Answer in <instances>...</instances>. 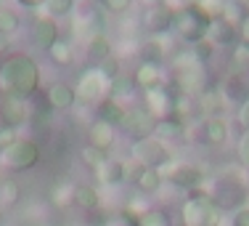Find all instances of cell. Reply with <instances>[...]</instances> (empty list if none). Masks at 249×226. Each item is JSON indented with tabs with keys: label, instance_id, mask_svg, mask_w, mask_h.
Returning a JSON list of instances; mask_svg holds the SVG:
<instances>
[{
	"label": "cell",
	"instance_id": "ac0fdd59",
	"mask_svg": "<svg viewBox=\"0 0 249 226\" xmlns=\"http://www.w3.org/2000/svg\"><path fill=\"white\" fill-rule=\"evenodd\" d=\"M133 186L138 194H143V197H151V194H157L159 189L164 186V173L157 168H138L133 173Z\"/></svg>",
	"mask_w": 249,
	"mask_h": 226
},
{
	"label": "cell",
	"instance_id": "6da1fadb",
	"mask_svg": "<svg viewBox=\"0 0 249 226\" xmlns=\"http://www.w3.org/2000/svg\"><path fill=\"white\" fill-rule=\"evenodd\" d=\"M40 88V67L27 53H14L0 67V91L3 96L29 99Z\"/></svg>",
	"mask_w": 249,
	"mask_h": 226
},
{
	"label": "cell",
	"instance_id": "836d02e7",
	"mask_svg": "<svg viewBox=\"0 0 249 226\" xmlns=\"http://www.w3.org/2000/svg\"><path fill=\"white\" fill-rule=\"evenodd\" d=\"M45 11H48L51 19H58V16H69L74 11V0H45Z\"/></svg>",
	"mask_w": 249,
	"mask_h": 226
},
{
	"label": "cell",
	"instance_id": "30bf717a",
	"mask_svg": "<svg viewBox=\"0 0 249 226\" xmlns=\"http://www.w3.org/2000/svg\"><path fill=\"white\" fill-rule=\"evenodd\" d=\"M164 181H170L178 189H186V192H196V189H201V184L207 181V173L199 165L180 163V165H173L170 170H164Z\"/></svg>",
	"mask_w": 249,
	"mask_h": 226
},
{
	"label": "cell",
	"instance_id": "f6af8a7d",
	"mask_svg": "<svg viewBox=\"0 0 249 226\" xmlns=\"http://www.w3.org/2000/svg\"><path fill=\"white\" fill-rule=\"evenodd\" d=\"M231 226H249V205L233 210V216H231Z\"/></svg>",
	"mask_w": 249,
	"mask_h": 226
},
{
	"label": "cell",
	"instance_id": "db71d44e",
	"mask_svg": "<svg viewBox=\"0 0 249 226\" xmlns=\"http://www.w3.org/2000/svg\"><path fill=\"white\" fill-rule=\"evenodd\" d=\"M74 3H77V0H74Z\"/></svg>",
	"mask_w": 249,
	"mask_h": 226
},
{
	"label": "cell",
	"instance_id": "f35d334b",
	"mask_svg": "<svg viewBox=\"0 0 249 226\" xmlns=\"http://www.w3.org/2000/svg\"><path fill=\"white\" fill-rule=\"evenodd\" d=\"M98 5L104 11H111V14H124L133 5V0H98Z\"/></svg>",
	"mask_w": 249,
	"mask_h": 226
},
{
	"label": "cell",
	"instance_id": "ffe728a7",
	"mask_svg": "<svg viewBox=\"0 0 249 226\" xmlns=\"http://www.w3.org/2000/svg\"><path fill=\"white\" fill-rule=\"evenodd\" d=\"M45 99H48V104L53 106V109H58V112H67V109H72V106L77 104V91L69 82H64V80H56V82H51V88H48V93H45Z\"/></svg>",
	"mask_w": 249,
	"mask_h": 226
},
{
	"label": "cell",
	"instance_id": "f907efd6",
	"mask_svg": "<svg viewBox=\"0 0 249 226\" xmlns=\"http://www.w3.org/2000/svg\"><path fill=\"white\" fill-rule=\"evenodd\" d=\"M141 3H146V5H151V8H154V5H162L164 0H141Z\"/></svg>",
	"mask_w": 249,
	"mask_h": 226
},
{
	"label": "cell",
	"instance_id": "816d5d0a",
	"mask_svg": "<svg viewBox=\"0 0 249 226\" xmlns=\"http://www.w3.org/2000/svg\"><path fill=\"white\" fill-rule=\"evenodd\" d=\"M239 3H241V5H244V8L249 11V0H239Z\"/></svg>",
	"mask_w": 249,
	"mask_h": 226
},
{
	"label": "cell",
	"instance_id": "4fadbf2b",
	"mask_svg": "<svg viewBox=\"0 0 249 226\" xmlns=\"http://www.w3.org/2000/svg\"><path fill=\"white\" fill-rule=\"evenodd\" d=\"M207 40H210L212 45H236L239 43V29L231 19H225V16H215V19L210 21V27H207Z\"/></svg>",
	"mask_w": 249,
	"mask_h": 226
},
{
	"label": "cell",
	"instance_id": "d6986e66",
	"mask_svg": "<svg viewBox=\"0 0 249 226\" xmlns=\"http://www.w3.org/2000/svg\"><path fill=\"white\" fill-rule=\"evenodd\" d=\"M225 106H228V99L223 96L220 88H212V85L196 99V109L201 117H223Z\"/></svg>",
	"mask_w": 249,
	"mask_h": 226
},
{
	"label": "cell",
	"instance_id": "8992f818",
	"mask_svg": "<svg viewBox=\"0 0 249 226\" xmlns=\"http://www.w3.org/2000/svg\"><path fill=\"white\" fill-rule=\"evenodd\" d=\"M0 163L14 173H27L40 163V146L32 139H16L8 149L0 152Z\"/></svg>",
	"mask_w": 249,
	"mask_h": 226
},
{
	"label": "cell",
	"instance_id": "7c38bea8",
	"mask_svg": "<svg viewBox=\"0 0 249 226\" xmlns=\"http://www.w3.org/2000/svg\"><path fill=\"white\" fill-rule=\"evenodd\" d=\"M173 19H175V8L170 3L154 5L151 11H146L143 16V29L149 35H167L173 29Z\"/></svg>",
	"mask_w": 249,
	"mask_h": 226
},
{
	"label": "cell",
	"instance_id": "83f0119b",
	"mask_svg": "<svg viewBox=\"0 0 249 226\" xmlns=\"http://www.w3.org/2000/svg\"><path fill=\"white\" fill-rule=\"evenodd\" d=\"M48 56H51V62L56 64V67H72V62H74L72 43H69L67 38H58L56 43L48 48Z\"/></svg>",
	"mask_w": 249,
	"mask_h": 226
},
{
	"label": "cell",
	"instance_id": "e0dca14e",
	"mask_svg": "<svg viewBox=\"0 0 249 226\" xmlns=\"http://www.w3.org/2000/svg\"><path fill=\"white\" fill-rule=\"evenodd\" d=\"M133 82L135 88L141 91H151V88L164 85V72H162V64H154V62H141L133 72Z\"/></svg>",
	"mask_w": 249,
	"mask_h": 226
},
{
	"label": "cell",
	"instance_id": "74e56055",
	"mask_svg": "<svg viewBox=\"0 0 249 226\" xmlns=\"http://www.w3.org/2000/svg\"><path fill=\"white\" fill-rule=\"evenodd\" d=\"M194 53V59H196L199 64H207L212 59V53H215V45L210 43V40H201V43H194V45H188Z\"/></svg>",
	"mask_w": 249,
	"mask_h": 226
},
{
	"label": "cell",
	"instance_id": "2e32d148",
	"mask_svg": "<svg viewBox=\"0 0 249 226\" xmlns=\"http://www.w3.org/2000/svg\"><path fill=\"white\" fill-rule=\"evenodd\" d=\"M58 38H61V35H58L56 19H51V16H37V19H35V24H32V43L37 45L40 51L48 53V48L56 43Z\"/></svg>",
	"mask_w": 249,
	"mask_h": 226
},
{
	"label": "cell",
	"instance_id": "7a4b0ae2",
	"mask_svg": "<svg viewBox=\"0 0 249 226\" xmlns=\"http://www.w3.org/2000/svg\"><path fill=\"white\" fill-rule=\"evenodd\" d=\"M223 216L225 210L204 189L188 192L180 202V226H223Z\"/></svg>",
	"mask_w": 249,
	"mask_h": 226
},
{
	"label": "cell",
	"instance_id": "9c48e42d",
	"mask_svg": "<svg viewBox=\"0 0 249 226\" xmlns=\"http://www.w3.org/2000/svg\"><path fill=\"white\" fill-rule=\"evenodd\" d=\"M74 91H77V99L88 101V104H98L101 99L109 96V80L98 72V67H90L80 75Z\"/></svg>",
	"mask_w": 249,
	"mask_h": 226
},
{
	"label": "cell",
	"instance_id": "8d00e7d4",
	"mask_svg": "<svg viewBox=\"0 0 249 226\" xmlns=\"http://www.w3.org/2000/svg\"><path fill=\"white\" fill-rule=\"evenodd\" d=\"M231 62H233L236 72H247L249 69V45L239 40V43L233 45V59H231Z\"/></svg>",
	"mask_w": 249,
	"mask_h": 226
},
{
	"label": "cell",
	"instance_id": "ab89813d",
	"mask_svg": "<svg viewBox=\"0 0 249 226\" xmlns=\"http://www.w3.org/2000/svg\"><path fill=\"white\" fill-rule=\"evenodd\" d=\"M236 154H239V163L249 170V133H241L239 146H236Z\"/></svg>",
	"mask_w": 249,
	"mask_h": 226
},
{
	"label": "cell",
	"instance_id": "e575fe53",
	"mask_svg": "<svg viewBox=\"0 0 249 226\" xmlns=\"http://www.w3.org/2000/svg\"><path fill=\"white\" fill-rule=\"evenodd\" d=\"M133 88H135V82H133V77H114V80L109 82V96L111 99H120V96H127V93H133Z\"/></svg>",
	"mask_w": 249,
	"mask_h": 226
},
{
	"label": "cell",
	"instance_id": "52a82bcc",
	"mask_svg": "<svg viewBox=\"0 0 249 226\" xmlns=\"http://www.w3.org/2000/svg\"><path fill=\"white\" fill-rule=\"evenodd\" d=\"M120 128L135 141L149 139V136H154V128H157V117H154L143 104H135V106H130V109H124Z\"/></svg>",
	"mask_w": 249,
	"mask_h": 226
},
{
	"label": "cell",
	"instance_id": "f546056e",
	"mask_svg": "<svg viewBox=\"0 0 249 226\" xmlns=\"http://www.w3.org/2000/svg\"><path fill=\"white\" fill-rule=\"evenodd\" d=\"M106 154H109V152L98 149V146H90V144H85V146H82V149H80V160H82V163H85L88 168L93 170V173H96V170L101 168V165H104L106 160H109V157H106Z\"/></svg>",
	"mask_w": 249,
	"mask_h": 226
},
{
	"label": "cell",
	"instance_id": "ee69618b",
	"mask_svg": "<svg viewBox=\"0 0 249 226\" xmlns=\"http://www.w3.org/2000/svg\"><path fill=\"white\" fill-rule=\"evenodd\" d=\"M236 120H239L241 130H244V133H249V99L239 104V112H236Z\"/></svg>",
	"mask_w": 249,
	"mask_h": 226
},
{
	"label": "cell",
	"instance_id": "7dc6e473",
	"mask_svg": "<svg viewBox=\"0 0 249 226\" xmlns=\"http://www.w3.org/2000/svg\"><path fill=\"white\" fill-rule=\"evenodd\" d=\"M201 0H173V8H191V5H199Z\"/></svg>",
	"mask_w": 249,
	"mask_h": 226
},
{
	"label": "cell",
	"instance_id": "bcb514c9",
	"mask_svg": "<svg viewBox=\"0 0 249 226\" xmlns=\"http://www.w3.org/2000/svg\"><path fill=\"white\" fill-rule=\"evenodd\" d=\"M236 29H239V40L249 45V11H247L244 16H241V21L236 24Z\"/></svg>",
	"mask_w": 249,
	"mask_h": 226
},
{
	"label": "cell",
	"instance_id": "7bdbcfd3",
	"mask_svg": "<svg viewBox=\"0 0 249 226\" xmlns=\"http://www.w3.org/2000/svg\"><path fill=\"white\" fill-rule=\"evenodd\" d=\"M85 224H90V226H106V224H109V218H106V213L98 207V210H88L85 213Z\"/></svg>",
	"mask_w": 249,
	"mask_h": 226
},
{
	"label": "cell",
	"instance_id": "681fc988",
	"mask_svg": "<svg viewBox=\"0 0 249 226\" xmlns=\"http://www.w3.org/2000/svg\"><path fill=\"white\" fill-rule=\"evenodd\" d=\"M19 5H24V8H37V5H43L45 0H16Z\"/></svg>",
	"mask_w": 249,
	"mask_h": 226
},
{
	"label": "cell",
	"instance_id": "f5cc1de1",
	"mask_svg": "<svg viewBox=\"0 0 249 226\" xmlns=\"http://www.w3.org/2000/svg\"><path fill=\"white\" fill-rule=\"evenodd\" d=\"M0 218H3V207H0Z\"/></svg>",
	"mask_w": 249,
	"mask_h": 226
},
{
	"label": "cell",
	"instance_id": "c3c4849f",
	"mask_svg": "<svg viewBox=\"0 0 249 226\" xmlns=\"http://www.w3.org/2000/svg\"><path fill=\"white\" fill-rule=\"evenodd\" d=\"M8 48H11L8 35H3V32H0V56H5V53H8Z\"/></svg>",
	"mask_w": 249,
	"mask_h": 226
},
{
	"label": "cell",
	"instance_id": "9a60e30c",
	"mask_svg": "<svg viewBox=\"0 0 249 226\" xmlns=\"http://www.w3.org/2000/svg\"><path fill=\"white\" fill-rule=\"evenodd\" d=\"M173 99H175V93L170 91L167 85H159V88L146 91V104L143 106L157 117V120H162V117L173 115Z\"/></svg>",
	"mask_w": 249,
	"mask_h": 226
},
{
	"label": "cell",
	"instance_id": "d6a6232c",
	"mask_svg": "<svg viewBox=\"0 0 249 226\" xmlns=\"http://www.w3.org/2000/svg\"><path fill=\"white\" fill-rule=\"evenodd\" d=\"M98 72L106 77V80H114V77L122 75V64H120V56H114V53H109L106 59H101L98 62Z\"/></svg>",
	"mask_w": 249,
	"mask_h": 226
},
{
	"label": "cell",
	"instance_id": "603a6c76",
	"mask_svg": "<svg viewBox=\"0 0 249 226\" xmlns=\"http://www.w3.org/2000/svg\"><path fill=\"white\" fill-rule=\"evenodd\" d=\"M167 40L164 35H149V38L141 43V62H154V64H162L167 59Z\"/></svg>",
	"mask_w": 249,
	"mask_h": 226
},
{
	"label": "cell",
	"instance_id": "484cf974",
	"mask_svg": "<svg viewBox=\"0 0 249 226\" xmlns=\"http://www.w3.org/2000/svg\"><path fill=\"white\" fill-rule=\"evenodd\" d=\"M223 96L228 99V104H241V101H247L249 99V82L244 80V75L241 72L228 75V80H225V85H223Z\"/></svg>",
	"mask_w": 249,
	"mask_h": 226
},
{
	"label": "cell",
	"instance_id": "1f68e13d",
	"mask_svg": "<svg viewBox=\"0 0 249 226\" xmlns=\"http://www.w3.org/2000/svg\"><path fill=\"white\" fill-rule=\"evenodd\" d=\"M135 226H173V221H170L167 210H162V207H149V210L135 221Z\"/></svg>",
	"mask_w": 249,
	"mask_h": 226
},
{
	"label": "cell",
	"instance_id": "4dcf8cb0",
	"mask_svg": "<svg viewBox=\"0 0 249 226\" xmlns=\"http://www.w3.org/2000/svg\"><path fill=\"white\" fill-rule=\"evenodd\" d=\"M85 51H88V56H90V59L101 62V59H106L111 53V43H109L106 35H96V38H90L85 43Z\"/></svg>",
	"mask_w": 249,
	"mask_h": 226
},
{
	"label": "cell",
	"instance_id": "cb8c5ba5",
	"mask_svg": "<svg viewBox=\"0 0 249 226\" xmlns=\"http://www.w3.org/2000/svg\"><path fill=\"white\" fill-rule=\"evenodd\" d=\"M122 117H124V106L117 99L106 96V99H101L96 104V120H104V123H109V125L120 128L122 125Z\"/></svg>",
	"mask_w": 249,
	"mask_h": 226
},
{
	"label": "cell",
	"instance_id": "7402d4cb",
	"mask_svg": "<svg viewBox=\"0 0 249 226\" xmlns=\"http://www.w3.org/2000/svg\"><path fill=\"white\" fill-rule=\"evenodd\" d=\"M154 136H157L159 141H183L188 136V123L178 120L175 115L170 117H162V120H157V128H154Z\"/></svg>",
	"mask_w": 249,
	"mask_h": 226
},
{
	"label": "cell",
	"instance_id": "277c9868",
	"mask_svg": "<svg viewBox=\"0 0 249 226\" xmlns=\"http://www.w3.org/2000/svg\"><path fill=\"white\" fill-rule=\"evenodd\" d=\"M130 160L138 163V168H157V170H167V165L173 163V154H170L167 144L159 141L157 136H149V139H138L130 146Z\"/></svg>",
	"mask_w": 249,
	"mask_h": 226
},
{
	"label": "cell",
	"instance_id": "b9f144b4",
	"mask_svg": "<svg viewBox=\"0 0 249 226\" xmlns=\"http://www.w3.org/2000/svg\"><path fill=\"white\" fill-rule=\"evenodd\" d=\"M72 192H74V186H58L56 192H53V202L56 205H72Z\"/></svg>",
	"mask_w": 249,
	"mask_h": 226
},
{
	"label": "cell",
	"instance_id": "5bb4252c",
	"mask_svg": "<svg viewBox=\"0 0 249 226\" xmlns=\"http://www.w3.org/2000/svg\"><path fill=\"white\" fill-rule=\"evenodd\" d=\"M0 117H3V125L16 128L19 130L24 123L29 120V106L27 99H16V96H5L0 104Z\"/></svg>",
	"mask_w": 249,
	"mask_h": 226
},
{
	"label": "cell",
	"instance_id": "ba28073f",
	"mask_svg": "<svg viewBox=\"0 0 249 226\" xmlns=\"http://www.w3.org/2000/svg\"><path fill=\"white\" fill-rule=\"evenodd\" d=\"M74 35L77 38H85V43L96 35H106V14L101 5H82L74 14Z\"/></svg>",
	"mask_w": 249,
	"mask_h": 226
},
{
	"label": "cell",
	"instance_id": "f1b7e54d",
	"mask_svg": "<svg viewBox=\"0 0 249 226\" xmlns=\"http://www.w3.org/2000/svg\"><path fill=\"white\" fill-rule=\"evenodd\" d=\"M19 200H21V186L14 178L0 181V207H14L19 205Z\"/></svg>",
	"mask_w": 249,
	"mask_h": 226
},
{
	"label": "cell",
	"instance_id": "4316f807",
	"mask_svg": "<svg viewBox=\"0 0 249 226\" xmlns=\"http://www.w3.org/2000/svg\"><path fill=\"white\" fill-rule=\"evenodd\" d=\"M124 176H127V168H124V163H120V160H106L96 170V178L104 186H117V184L124 181Z\"/></svg>",
	"mask_w": 249,
	"mask_h": 226
},
{
	"label": "cell",
	"instance_id": "d4e9b609",
	"mask_svg": "<svg viewBox=\"0 0 249 226\" xmlns=\"http://www.w3.org/2000/svg\"><path fill=\"white\" fill-rule=\"evenodd\" d=\"M72 205H77L80 210H98L101 207V194L96 186H88V184H74L72 192Z\"/></svg>",
	"mask_w": 249,
	"mask_h": 226
},
{
	"label": "cell",
	"instance_id": "8fae6325",
	"mask_svg": "<svg viewBox=\"0 0 249 226\" xmlns=\"http://www.w3.org/2000/svg\"><path fill=\"white\" fill-rule=\"evenodd\" d=\"M196 139L204 146H223L228 141V123L223 117H201L196 125Z\"/></svg>",
	"mask_w": 249,
	"mask_h": 226
},
{
	"label": "cell",
	"instance_id": "d590c367",
	"mask_svg": "<svg viewBox=\"0 0 249 226\" xmlns=\"http://www.w3.org/2000/svg\"><path fill=\"white\" fill-rule=\"evenodd\" d=\"M19 14H14L11 8H0V32L3 35H14V32H19Z\"/></svg>",
	"mask_w": 249,
	"mask_h": 226
},
{
	"label": "cell",
	"instance_id": "5b68a950",
	"mask_svg": "<svg viewBox=\"0 0 249 226\" xmlns=\"http://www.w3.org/2000/svg\"><path fill=\"white\" fill-rule=\"evenodd\" d=\"M212 200L223 207V210H239L244 207L247 194H249V178L241 181L233 173H225L220 178H215V186H212Z\"/></svg>",
	"mask_w": 249,
	"mask_h": 226
},
{
	"label": "cell",
	"instance_id": "44dd1931",
	"mask_svg": "<svg viewBox=\"0 0 249 226\" xmlns=\"http://www.w3.org/2000/svg\"><path fill=\"white\" fill-rule=\"evenodd\" d=\"M114 139H117V128L109 125L104 120H93L88 125V144L90 146H98V149L109 152L114 146Z\"/></svg>",
	"mask_w": 249,
	"mask_h": 226
},
{
	"label": "cell",
	"instance_id": "60d3db41",
	"mask_svg": "<svg viewBox=\"0 0 249 226\" xmlns=\"http://www.w3.org/2000/svg\"><path fill=\"white\" fill-rule=\"evenodd\" d=\"M16 139H19V130H16V128H8V125H3V128H0V152L8 149V146L14 144Z\"/></svg>",
	"mask_w": 249,
	"mask_h": 226
},
{
	"label": "cell",
	"instance_id": "3957f363",
	"mask_svg": "<svg viewBox=\"0 0 249 226\" xmlns=\"http://www.w3.org/2000/svg\"><path fill=\"white\" fill-rule=\"evenodd\" d=\"M210 16L199 8V5H191V8H178L175 19H173V32L183 43L194 45L207 40V27H210Z\"/></svg>",
	"mask_w": 249,
	"mask_h": 226
}]
</instances>
